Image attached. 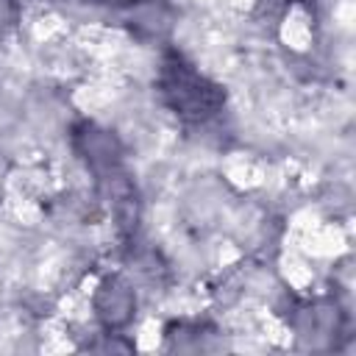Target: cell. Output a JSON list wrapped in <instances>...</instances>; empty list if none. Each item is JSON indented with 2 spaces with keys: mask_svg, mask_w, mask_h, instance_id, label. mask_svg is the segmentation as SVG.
<instances>
[{
  "mask_svg": "<svg viewBox=\"0 0 356 356\" xmlns=\"http://www.w3.org/2000/svg\"><path fill=\"white\" fill-rule=\"evenodd\" d=\"M159 95L181 120L206 122L222 108V89L200 75L181 53H167L159 70Z\"/></svg>",
  "mask_w": 356,
  "mask_h": 356,
  "instance_id": "cell-1",
  "label": "cell"
},
{
  "mask_svg": "<svg viewBox=\"0 0 356 356\" xmlns=\"http://www.w3.org/2000/svg\"><path fill=\"white\" fill-rule=\"evenodd\" d=\"M134 292L131 286L122 281V278H106L97 289V298H95V309H97V320L106 325V328H120L125 325L131 317H134Z\"/></svg>",
  "mask_w": 356,
  "mask_h": 356,
  "instance_id": "cell-2",
  "label": "cell"
}]
</instances>
